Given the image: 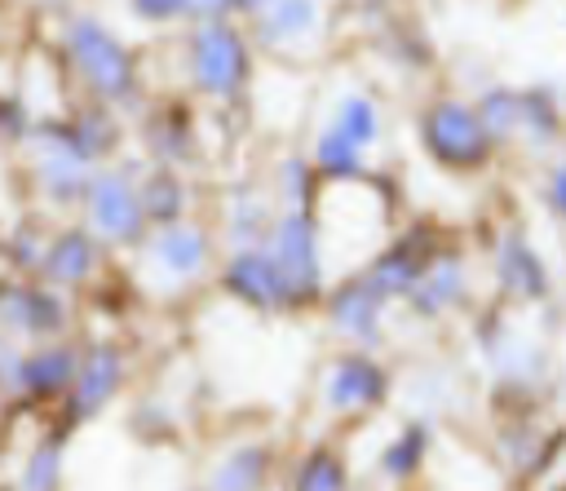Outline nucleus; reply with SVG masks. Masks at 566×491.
I'll list each match as a JSON object with an SVG mask.
<instances>
[{
	"instance_id": "obj_30",
	"label": "nucleus",
	"mask_w": 566,
	"mask_h": 491,
	"mask_svg": "<svg viewBox=\"0 0 566 491\" xmlns=\"http://www.w3.org/2000/svg\"><path fill=\"white\" fill-rule=\"evenodd\" d=\"M327 124L340 137H349L354 146H363V150H371L380 142V133H385V115H380V102L371 93H345Z\"/></svg>"
},
{
	"instance_id": "obj_40",
	"label": "nucleus",
	"mask_w": 566,
	"mask_h": 491,
	"mask_svg": "<svg viewBox=\"0 0 566 491\" xmlns=\"http://www.w3.org/2000/svg\"><path fill=\"white\" fill-rule=\"evenodd\" d=\"M4 442H9V433H4V420H0V456H4Z\"/></svg>"
},
{
	"instance_id": "obj_9",
	"label": "nucleus",
	"mask_w": 566,
	"mask_h": 491,
	"mask_svg": "<svg viewBox=\"0 0 566 491\" xmlns=\"http://www.w3.org/2000/svg\"><path fill=\"white\" fill-rule=\"evenodd\" d=\"M71 292L44 283L40 274H0V332H9L22 345L71 336Z\"/></svg>"
},
{
	"instance_id": "obj_32",
	"label": "nucleus",
	"mask_w": 566,
	"mask_h": 491,
	"mask_svg": "<svg viewBox=\"0 0 566 491\" xmlns=\"http://www.w3.org/2000/svg\"><path fill=\"white\" fill-rule=\"evenodd\" d=\"M44 252H49V234L35 221H22L0 239V261L9 274H40Z\"/></svg>"
},
{
	"instance_id": "obj_5",
	"label": "nucleus",
	"mask_w": 566,
	"mask_h": 491,
	"mask_svg": "<svg viewBox=\"0 0 566 491\" xmlns=\"http://www.w3.org/2000/svg\"><path fill=\"white\" fill-rule=\"evenodd\" d=\"M62 49L66 62L75 66V75L88 84V93L97 102H124L137 88V62L128 53V44L93 13H75L62 27Z\"/></svg>"
},
{
	"instance_id": "obj_6",
	"label": "nucleus",
	"mask_w": 566,
	"mask_h": 491,
	"mask_svg": "<svg viewBox=\"0 0 566 491\" xmlns=\"http://www.w3.org/2000/svg\"><path fill=\"white\" fill-rule=\"evenodd\" d=\"M389 398H394V367L380 358V349L340 345L318 372V403L336 420L376 416Z\"/></svg>"
},
{
	"instance_id": "obj_3",
	"label": "nucleus",
	"mask_w": 566,
	"mask_h": 491,
	"mask_svg": "<svg viewBox=\"0 0 566 491\" xmlns=\"http://www.w3.org/2000/svg\"><path fill=\"white\" fill-rule=\"evenodd\" d=\"M486 279L491 301L513 310H544L557 296V274L539 239L522 221H500L486 239Z\"/></svg>"
},
{
	"instance_id": "obj_21",
	"label": "nucleus",
	"mask_w": 566,
	"mask_h": 491,
	"mask_svg": "<svg viewBox=\"0 0 566 491\" xmlns=\"http://www.w3.org/2000/svg\"><path fill=\"white\" fill-rule=\"evenodd\" d=\"M274 217H279V203H270V199H265L261 190H252V186H239V190L221 203V230H217V239H221L226 252L261 248L265 234H270V226H274Z\"/></svg>"
},
{
	"instance_id": "obj_4",
	"label": "nucleus",
	"mask_w": 566,
	"mask_h": 491,
	"mask_svg": "<svg viewBox=\"0 0 566 491\" xmlns=\"http://www.w3.org/2000/svg\"><path fill=\"white\" fill-rule=\"evenodd\" d=\"M265 252L274 257L296 310L323 305L332 288V265H327V239H323L318 208H279L265 234Z\"/></svg>"
},
{
	"instance_id": "obj_10",
	"label": "nucleus",
	"mask_w": 566,
	"mask_h": 491,
	"mask_svg": "<svg viewBox=\"0 0 566 491\" xmlns=\"http://www.w3.org/2000/svg\"><path fill=\"white\" fill-rule=\"evenodd\" d=\"M186 66H190V84L203 97L230 102L248 84L252 53L230 18H212V22H195V31L186 40Z\"/></svg>"
},
{
	"instance_id": "obj_28",
	"label": "nucleus",
	"mask_w": 566,
	"mask_h": 491,
	"mask_svg": "<svg viewBox=\"0 0 566 491\" xmlns=\"http://www.w3.org/2000/svg\"><path fill=\"white\" fill-rule=\"evenodd\" d=\"M323 173L314 168L310 155H287L274 168V203L279 208H318L323 199Z\"/></svg>"
},
{
	"instance_id": "obj_2",
	"label": "nucleus",
	"mask_w": 566,
	"mask_h": 491,
	"mask_svg": "<svg viewBox=\"0 0 566 491\" xmlns=\"http://www.w3.org/2000/svg\"><path fill=\"white\" fill-rule=\"evenodd\" d=\"M420 150L451 177H482L504 155L469 93H433L416 115Z\"/></svg>"
},
{
	"instance_id": "obj_22",
	"label": "nucleus",
	"mask_w": 566,
	"mask_h": 491,
	"mask_svg": "<svg viewBox=\"0 0 566 491\" xmlns=\"http://www.w3.org/2000/svg\"><path fill=\"white\" fill-rule=\"evenodd\" d=\"M274 469V451L265 442H234L212 469L203 491H265Z\"/></svg>"
},
{
	"instance_id": "obj_17",
	"label": "nucleus",
	"mask_w": 566,
	"mask_h": 491,
	"mask_svg": "<svg viewBox=\"0 0 566 491\" xmlns=\"http://www.w3.org/2000/svg\"><path fill=\"white\" fill-rule=\"evenodd\" d=\"M111 248L80 221V226H57L49 234V252H44V265H40V279L62 288V292H80L88 288L102 265H106Z\"/></svg>"
},
{
	"instance_id": "obj_23",
	"label": "nucleus",
	"mask_w": 566,
	"mask_h": 491,
	"mask_svg": "<svg viewBox=\"0 0 566 491\" xmlns=\"http://www.w3.org/2000/svg\"><path fill=\"white\" fill-rule=\"evenodd\" d=\"M142 208H146V221L150 226H172V221H186L190 208H195V190L190 181L181 177V168H150L142 177Z\"/></svg>"
},
{
	"instance_id": "obj_18",
	"label": "nucleus",
	"mask_w": 566,
	"mask_h": 491,
	"mask_svg": "<svg viewBox=\"0 0 566 491\" xmlns=\"http://www.w3.org/2000/svg\"><path fill=\"white\" fill-rule=\"evenodd\" d=\"M80 358H84V341H75V336H53V341L27 345L22 403H35V407L62 403L71 394V380L80 372Z\"/></svg>"
},
{
	"instance_id": "obj_29",
	"label": "nucleus",
	"mask_w": 566,
	"mask_h": 491,
	"mask_svg": "<svg viewBox=\"0 0 566 491\" xmlns=\"http://www.w3.org/2000/svg\"><path fill=\"white\" fill-rule=\"evenodd\" d=\"M318 22H323L318 0H270L256 13V27H261V35L270 44H279V40H305V35L318 31Z\"/></svg>"
},
{
	"instance_id": "obj_31",
	"label": "nucleus",
	"mask_w": 566,
	"mask_h": 491,
	"mask_svg": "<svg viewBox=\"0 0 566 491\" xmlns=\"http://www.w3.org/2000/svg\"><path fill=\"white\" fill-rule=\"evenodd\" d=\"M66 128H71V137H75V146L102 168V159L115 150V142H119V128H115V119H111V111L106 106H84V111H75L71 119H66Z\"/></svg>"
},
{
	"instance_id": "obj_24",
	"label": "nucleus",
	"mask_w": 566,
	"mask_h": 491,
	"mask_svg": "<svg viewBox=\"0 0 566 491\" xmlns=\"http://www.w3.org/2000/svg\"><path fill=\"white\" fill-rule=\"evenodd\" d=\"M66 429H44L31 451L22 456V469H18V491H62V478H66Z\"/></svg>"
},
{
	"instance_id": "obj_13",
	"label": "nucleus",
	"mask_w": 566,
	"mask_h": 491,
	"mask_svg": "<svg viewBox=\"0 0 566 491\" xmlns=\"http://www.w3.org/2000/svg\"><path fill=\"white\" fill-rule=\"evenodd\" d=\"M478 301V283H473V257L460 239H447L438 248V257L424 265L420 283L411 288V296L402 301V310L416 323H447L469 314Z\"/></svg>"
},
{
	"instance_id": "obj_11",
	"label": "nucleus",
	"mask_w": 566,
	"mask_h": 491,
	"mask_svg": "<svg viewBox=\"0 0 566 491\" xmlns=\"http://www.w3.org/2000/svg\"><path fill=\"white\" fill-rule=\"evenodd\" d=\"M447 239H451V234H447L442 226H433V221H407L402 230H394V234L358 265V274H363L389 305H402V301L411 296V288L420 283L424 265L438 257V248H442Z\"/></svg>"
},
{
	"instance_id": "obj_25",
	"label": "nucleus",
	"mask_w": 566,
	"mask_h": 491,
	"mask_svg": "<svg viewBox=\"0 0 566 491\" xmlns=\"http://www.w3.org/2000/svg\"><path fill=\"white\" fill-rule=\"evenodd\" d=\"M478 115L486 119V128L495 133L500 150H517V133H522V84H504V80H486L478 93Z\"/></svg>"
},
{
	"instance_id": "obj_12",
	"label": "nucleus",
	"mask_w": 566,
	"mask_h": 491,
	"mask_svg": "<svg viewBox=\"0 0 566 491\" xmlns=\"http://www.w3.org/2000/svg\"><path fill=\"white\" fill-rule=\"evenodd\" d=\"M31 173H35V190L44 195V203L53 208H80L84 190L97 173V164L75 146L66 119H49L31 128Z\"/></svg>"
},
{
	"instance_id": "obj_20",
	"label": "nucleus",
	"mask_w": 566,
	"mask_h": 491,
	"mask_svg": "<svg viewBox=\"0 0 566 491\" xmlns=\"http://www.w3.org/2000/svg\"><path fill=\"white\" fill-rule=\"evenodd\" d=\"M433 442H438L433 420H429V416H407V420L389 433V442L380 447L376 473H380L385 482H394V487L416 482V478L424 473V464L433 460Z\"/></svg>"
},
{
	"instance_id": "obj_27",
	"label": "nucleus",
	"mask_w": 566,
	"mask_h": 491,
	"mask_svg": "<svg viewBox=\"0 0 566 491\" xmlns=\"http://www.w3.org/2000/svg\"><path fill=\"white\" fill-rule=\"evenodd\" d=\"M292 491H349V464L332 442H314L292 464Z\"/></svg>"
},
{
	"instance_id": "obj_35",
	"label": "nucleus",
	"mask_w": 566,
	"mask_h": 491,
	"mask_svg": "<svg viewBox=\"0 0 566 491\" xmlns=\"http://www.w3.org/2000/svg\"><path fill=\"white\" fill-rule=\"evenodd\" d=\"M128 9H133L142 22H155V27L177 22V18H190V13H186V0H128Z\"/></svg>"
},
{
	"instance_id": "obj_16",
	"label": "nucleus",
	"mask_w": 566,
	"mask_h": 491,
	"mask_svg": "<svg viewBox=\"0 0 566 491\" xmlns=\"http://www.w3.org/2000/svg\"><path fill=\"white\" fill-rule=\"evenodd\" d=\"M217 288L230 301H239L243 310H252V314H296L292 292H287L274 257L265 252V243L226 252V261L217 265Z\"/></svg>"
},
{
	"instance_id": "obj_38",
	"label": "nucleus",
	"mask_w": 566,
	"mask_h": 491,
	"mask_svg": "<svg viewBox=\"0 0 566 491\" xmlns=\"http://www.w3.org/2000/svg\"><path fill=\"white\" fill-rule=\"evenodd\" d=\"M265 4H270V0H239V9H243V13H261Z\"/></svg>"
},
{
	"instance_id": "obj_26",
	"label": "nucleus",
	"mask_w": 566,
	"mask_h": 491,
	"mask_svg": "<svg viewBox=\"0 0 566 491\" xmlns=\"http://www.w3.org/2000/svg\"><path fill=\"white\" fill-rule=\"evenodd\" d=\"M371 150H363V146H354L349 137H340L332 124L314 137V146H310V159H314V168L323 173V181L327 186H336V181H363V177H371V159H367Z\"/></svg>"
},
{
	"instance_id": "obj_15",
	"label": "nucleus",
	"mask_w": 566,
	"mask_h": 491,
	"mask_svg": "<svg viewBox=\"0 0 566 491\" xmlns=\"http://www.w3.org/2000/svg\"><path fill=\"white\" fill-rule=\"evenodd\" d=\"M323 323L327 332L340 341V345H354V349H380L385 345V332H389V301L358 274H340L332 279L327 296H323Z\"/></svg>"
},
{
	"instance_id": "obj_39",
	"label": "nucleus",
	"mask_w": 566,
	"mask_h": 491,
	"mask_svg": "<svg viewBox=\"0 0 566 491\" xmlns=\"http://www.w3.org/2000/svg\"><path fill=\"white\" fill-rule=\"evenodd\" d=\"M544 491H566V473H562V478H548Z\"/></svg>"
},
{
	"instance_id": "obj_33",
	"label": "nucleus",
	"mask_w": 566,
	"mask_h": 491,
	"mask_svg": "<svg viewBox=\"0 0 566 491\" xmlns=\"http://www.w3.org/2000/svg\"><path fill=\"white\" fill-rule=\"evenodd\" d=\"M535 195H539L544 212L566 230V150L535 164Z\"/></svg>"
},
{
	"instance_id": "obj_34",
	"label": "nucleus",
	"mask_w": 566,
	"mask_h": 491,
	"mask_svg": "<svg viewBox=\"0 0 566 491\" xmlns=\"http://www.w3.org/2000/svg\"><path fill=\"white\" fill-rule=\"evenodd\" d=\"M22 363H27V345L0 332V403H22Z\"/></svg>"
},
{
	"instance_id": "obj_37",
	"label": "nucleus",
	"mask_w": 566,
	"mask_h": 491,
	"mask_svg": "<svg viewBox=\"0 0 566 491\" xmlns=\"http://www.w3.org/2000/svg\"><path fill=\"white\" fill-rule=\"evenodd\" d=\"M186 13H190L195 22L230 18V13H239V0H186Z\"/></svg>"
},
{
	"instance_id": "obj_7",
	"label": "nucleus",
	"mask_w": 566,
	"mask_h": 491,
	"mask_svg": "<svg viewBox=\"0 0 566 491\" xmlns=\"http://www.w3.org/2000/svg\"><path fill=\"white\" fill-rule=\"evenodd\" d=\"M212 261H217V234L195 217L172 226H150V234L137 248V265L164 292H186L203 283L212 274Z\"/></svg>"
},
{
	"instance_id": "obj_8",
	"label": "nucleus",
	"mask_w": 566,
	"mask_h": 491,
	"mask_svg": "<svg viewBox=\"0 0 566 491\" xmlns=\"http://www.w3.org/2000/svg\"><path fill=\"white\" fill-rule=\"evenodd\" d=\"M84 226L111 248V252H137L142 239L150 234L146 208H142V177L128 168H97L88 190H84Z\"/></svg>"
},
{
	"instance_id": "obj_19",
	"label": "nucleus",
	"mask_w": 566,
	"mask_h": 491,
	"mask_svg": "<svg viewBox=\"0 0 566 491\" xmlns=\"http://www.w3.org/2000/svg\"><path fill=\"white\" fill-rule=\"evenodd\" d=\"M517 150L531 155L535 164H544L548 155L566 150V93L548 80H531L522 84V133H517Z\"/></svg>"
},
{
	"instance_id": "obj_1",
	"label": "nucleus",
	"mask_w": 566,
	"mask_h": 491,
	"mask_svg": "<svg viewBox=\"0 0 566 491\" xmlns=\"http://www.w3.org/2000/svg\"><path fill=\"white\" fill-rule=\"evenodd\" d=\"M526 314L531 310L491 301L469 318V341L486 372L495 411H544L553 394V345L544 327L526 323Z\"/></svg>"
},
{
	"instance_id": "obj_14",
	"label": "nucleus",
	"mask_w": 566,
	"mask_h": 491,
	"mask_svg": "<svg viewBox=\"0 0 566 491\" xmlns=\"http://www.w3.org/2000/svg\"><path fill=\"white\" fill-rule=\"evenodd\" d=\"M124 385H128V349L119 341H106V336L84 341V358H80V372L71 380V394L57 403V425L66 433H75L80 425L102 416L119 398Z\"/></svg>"
},
{
	"instance_id": "obj_36",
	"label": "nucleus",
	"mask_w": 566,
	"mask_h": 491,
	"mask_svg": "<svg viewBox=\"0 0 566 491\" xmlns=\"http://www.w3.org/2000/svg\"><path fill=\"white\" fill-rule=\"evenodd\" d=\"M22 128H27V111H22V102L0 97V142L22 137Z\"/></svg>"
}]
</instances>
